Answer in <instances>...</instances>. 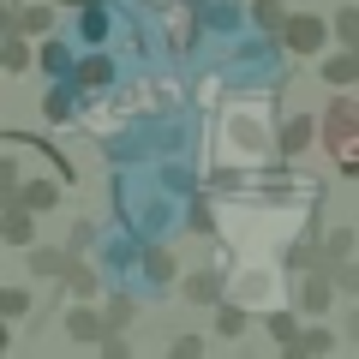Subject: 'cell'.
Listing matches in <instances>:
<instances>
[{
    "label": "cell",
    "instance_id": "1",
    "mask_svg": "<svg viewBox=\"0 0 359 359\" xmlns=\"http://www.w3.org/2000/svg\"><path fill=\"white\" fill-rule=\"evenodd\" d=\"M323 150L335 156V174L359 180V96H335L323 108Z\"/></svg>",
    "mask_w": 359,
    "mask_h": 359
},
{
    "label": "cell",
    "instance_id": "2",
    "mask_svg": "<svg viewBox=\"0 0 359 359\" xmlns=\"http://www.w3.org/2000/svg\"><path fill=\"white\" fill-rule=\"evenodd\" d=\"M330 36H335V25L318 18V13H287V25H282V48L287 54H323Z\"/></svg>",
    "mask_w": 359,
    "mask_h": 359
},
{
    "label": "cell",
    "instance_id": "3",
    "mask_svg": "<svg viewBox=\"0 0 359 359\" xmlns=\"http://www.w3.org/2000/svg\"><path fill=\"white\" fill-rule=\"evenodd\" d=\"M0 240L18 245V252H30V245H36V210H30L25 198H6V216H0Z\"/></svg>",
    "mask_w": 359,
    "mask_h": 359
},
{
    "label": "cell",
    "instance_id": "4",
    "mask_svg": "<svg viewBox=\"0 0 359 359\" xmlns=\"http://www.w3.org/2000/svg\"><path fill=\"white\" fill-rule=\"evenodd\" d=\"M335 294H341V282H335V269H330V264H318V269L306 276V287H299V311L323 318V311L335 306Z\"/></svg>",
    "mask_w": 359,
    "mask_h": 359
},
{
    "label": "cell",
    "instance_id": "5",
    "mask_svg": "<svg viewBox=\"0 0 359 359\" xmlns=\"http://www.w3.org/2000/svg\"><path fill=\"white\" fill-rule=\"evenodd\" d=\"M72 264H78L72 245H30V276H36V282H66Z\"/></svg>",
    "mask_w": 359,
    "mask_h": 359
},
{
    "label": "cell",
    "instance_id": "6",
    "mask_svg": "<svg viewBox=\"0 0 359 359\" xmlns=\"http://www.w3.org/2000/svg\"><path fill=\"white\" fill-rule=\"evenodd\" d=\"M311 138H323V114H287V120H282V132H276V144H282L287 156L311 150Z\"/></svg>",
    "mask_w": 359,
    "mask_h": 359
},
{
    "label": "cell",
    "instance_id": "7",
    "mask_svg": "<svg viewBox=\"0 0 359 359\" xmlns=\"http://www.w3.org/2000/svg\"><path fill=\"white\" fill-rule=\"evenodd\" d=\"M72 84L84 90V96H96V90H108V84H114V60H108L102 48H90L84 60L72 66Z\"/></svg>",
    "mask_w": 359,
    "mask_h": 359
},
{
    "label": "cell",
    "instance_id": "8",
    "mask_svg": "<svg viewBox=\"0 0 359 359\" xmlns=\"http://www.w3.org/2000/svg\"><path fill=\"white\" fill-rule=\"evenodd\" d=\"M66 335H72V341H84V347H102V335H108V311H96V306H72V311H66Z\"/></svg>",
    "mask_w": 359,
    "mask_h": 359
},
{
    "label": "cell",
    "instance_id": "9",
    "mask_svg": "<svg viewBox=\"0 0 359 359\" xmlns=\"http://www.w3.org/2000/svg\"><path fill=\"white\" fill-rule=\"evenodd\" d=\"M318 78H323L330 90H347V84L359 78V48H335V54H323V60H318Z\"/></svg>",
    "mask_w": 359,
    "mask_h": 359
},
{
    "label": "cell",
    "instance_id": "10",
    "mask_svg": "<svg viewBox=\"0 0 359 359\" xmlns=\"http://www.w3.org/2000/svg\"><path fill=\"white\" fill-rule=\"evenodd\" d=\"M54 0L48 6H13V18H6V30H25V36H54Z\"/></svg>",
    "mask_w": 359,
    "mask_h": 359
},
{
    "label": "cell",
    "instance_id": "11",
    "mask_svg": "<svg viewBox=\"0 0 359 359\" xmlns=\"http://www.w3.org/2000/svg\"><path fill=\"white\" fill-rule=\"evenodd\" d=\"M180 287H186L192 306H222V287H228V282H222V269H192Z\"/></svg>",
    "mask_w": 359,
    "mask_h": 359
},
{
    "label": "cell",
    "instance_id": "12",
    "mask_svg": "<svg viewBox=\"0 0 359 359\" xmlns=\"http://www.w3.org/2000/svg\"><path fill=\"white\" fill-rule=\"evenodd\" d=\"M138 269H144V276H150L156 287H168V282H174V276H180V257L168 252V245H144V252H138Z\"/></svg>",
    "mask_w": 359,
    "mask_h": 359
},
{
    "label": "cell",
    "instance_id": "13",
    "mask_svg": "<svg viewBox=\"0 0 359 359\" xmlns=\"http://www.w3.org/2000/svg\"><path fill=\"white\" fill-rule=\"evenodd\" d=\"M18 198H25L36 216H54V210H60V180H25V186H18Z\"/></svg>",
    "mask_w": 359,
    "mask_h": 359
},
{
    "label": "cell",
    "instance_id": "14",
    "mask_svg": "<svg viewBox=\"0 0 359 359\" xmlns=\"http://www.w3.org/2000/svg\"><path fill=\"white\" fill-rule=\"evenodd\" d=\"M108 30H114V18L102 13V0H90L84 13H78V36H84L90 48H102V42H108Z\"/></svg>",
    "mask_w": 359,
    "mask_h": 359
},
{
    "label": "cell",
    "instance_id": "15",
    "mask_svg": "<svg viewBox=\"0 0 359 359\" xmlns=\"http://www.w3.org/2000/svg\"><path fill=\"white\" fill-rule=\"evenodd\" d=\"M353 245H359V233L353 228H347V222H341V228H330V233H323V264H347V257H353Z\"/></svg>",
    "mask_w": 359,
    "mask_h": 359
},
{
    "label": "cell",
    "instance_id": "16",
    "mask_svg": "<svg viewBox=\"0 0 359 359\" xmlns=\"http://www.w3.org/2000/svg\"><path fill=\"white\" fill-rule=\"evenodd\" d=\"M36 66H42L48 78H66V72H72V54H66V42H60V36H42V48H36Z\"/></svg>",
    "mask_w": 359,
    "mask_h": 359
},
{
    "label": "cell",
    "instance_id": "17",
    "mask_svg": "<svg viewBox=\"0 0 359 359\" xmlns=\"http://www.w3.org/2000/svg\"><path fill=\"white\" fill-rule=\"evenodd\" d=\"M72 102H78V90H66V84H48V96H42V120H48V126L72 120Z\"/></svg>",
    "mask_w": 359,
    "mask_h": 359
},
{
    "label": "cell",
    "instance_id": "18",
    "mask_svg": "<svg viewBox=\"0 0 359 359\" xmlns=\"http://www.w3.org/2000/svg\"><path fill=\"white\" fill-rule=\"evenodd\" d=\"M245 323H252V311H245V306H233V299H228V306H216V335H222V341H240Z\"/></svg>",
    "mask_w": 359,
    "mask_h": 359
},
{
    "label": "cell",
    "instance_id": "19",
    "mask_svg": "<svg viewBox=\"0 0 359 359\" xmlns=\"http://www.w3.org/2000/svg\"><path fill=\"white\" fill-rule=\"evenodd\" d=\"M60 287H66V294H78V299H96V287H102V282H96V269L78 257V264L66 269V282H60Z\"/></svg>",
    "mask_w": 359,
    "mask_h": 359
},
{
    "label": "cell",
    "instance_id": "20",
    "mask_svg": "<svg viewBox=\"0 0 359 359\" xmlns=\"http://www.w3.org/2000/svg\"><path fill=\"white\" fill-rule=\"evenodd\" d=\"M335 347V330H323V323H311V330H299V341L287 347V353H330Z\"/></svg>",
    "mask_w": 359,
    "mask_h": 359
},
{
    "label": "cell",
    "instance_id": "21",
    "mask_svg": "<svg viewBox=\"0 0 359 359\" xmlns=\"http://www.w3.org/2000/svg\"><path fill=\"white\" fill-rule=\"evenodd\" d=\"M252 25L282 30V25H287V0H252Z\"/></svg>",
    "mask_w": 359,
    "mask_h": 359
},
{
    "label": "cell",
    "instance_id": "22",
    "mask_svg": "<svg viewBox=\"0 0 359 359\" xmlns=\"http://www.w3.org/2000/svg\"><path fill=\"white\" fill-rule=\"evenodd\" d=\"M0 60H6V72H25V66H30V48H25V30H6V48H0Z\"/></svg>",
    "mask_w": 359,
    "mask_h": 359
},
{
    "label": "cell",
    "instance_id": "23",
    "mask_svg": "<svg viewBox=\"0 0 359 359\" xmlns=\"http://www.w3.org/2000/svg\"><path fill=\"white\" fill-rule=\"evenodd\" d=\"M269 335H276V341H282V347H294L299 341V318H294V311H269Z\"/></svg>",
    "mask_w": 359,
    "mask_h": 359
},
{
    "label": "cell",
    "instance_id": "24",
    "mask_svg": "<svg viewBox=\"0 0 359 359\" xmlns=\"http://www.w3.org/2000/svg\"><path fill=\"white\" fill-rule=\"evenodd\" d=\"M335 42L341 48H359V6H341L335 13Z\"/></svg>",
    "mask_w": 359,
    "mask_h": 359
},
{
    "label": "cell",
    "instance_id": "25",
    "mask_svg": "<svg viewBox=\"0 0 359 359\" xmlns=\"http://www.w3.org/2000/svg\"><path fill=\"white\" fill-rule=\"evenodd\" d=\"M30 311V287H0V318L13 323V318H25Z\"/></svg>",
    "mask_w": 359,
    "mask_h": 359
},
{
    "label": "cell",
    "instance_id": "26",
    "mask_svg": "<svg viewBox=\"0 0 359 359\" xmlns=\"http://www.w3.org/2000/svg\"><path fill=\"white\" fill-rule=\"evenodd\" d=\"M102 311H108V330H126V323L138 318V306H132V294H114V299H108Z\"/></svg>",
    "mask_w": 359,
    "mask_h": 359
},
{
    "label": "cell",
    "instance_id": "27",
    "mask_svg": "<svg viewBox=\"0 0 359 359\" xmlns=\"http://www.w3.org/2000/svg\"><path fill=\"white\" fill-rule=\"evenodd\" d=\"M168 353H174V359H204V335H174Z\"/></svg>",
    "mask_w": 359,
    "mask_h": 359
},
{
    "label": "cell",
    "instance_id": "28",
    "mask_svg": "<svg viewBox=\"0 0 359 359\" xmlns=\"http://www.w3.org/2000/svg\"><path fill=\"white\" fill-rule=\"evenodd\" d=\"M66 245H72V252L84 257L90 245H96V222H72V233H66Z\"/></svg>",
    "mask_w": 359,
    "mask_h": 359
},
{
    "label": "cell",
    "instance_id": "29",
    "mask_svg": "<svg viewBox=\"0 0 359 359\" xmlns=\"http://www.w3.org/2000/svg\"><path fill=\"white\" fill-rule=\"evenodd\" d=\"M233 144H240V150H264V132H257L252 120H233Z\"/></svg>",
    "mask_w": 359,
    "mask_h": 359
},
{
    "label": "cell",
    "instance_id": "30",
    "mask_svg": "<svg viewBox=\"0 0 359 359\" xmlns=\"http://www.w3.org/2000/svg\"><path fill=\"white\" fill-rule=\"evenodd\" d=\"M335 282H341L347 299H359V264H353V257H347V264H335Z\"/></svg>",
    "mask_w": 359,
    "mask_h": 359
},
{
    "label": "cell",
    "instance_id": "31",
    "mask_svg": "<svg viewBox=\"0 0 359 359\" xmlns=\"http://www.w3.org/2000/svg\"><path fill=\"white\" fill-rule=\"evenodd\" d=\"M96 353H102V359H126L132 347H126V335H120V330H108V335H102V347H96Z\"/></svg>",
    "mask_w": 359,
    "mask_h": 359
},
{
    "label": "cell",
    "instance_id": "32",
    "mask_svg": "<svg viewBox=\"0 0 359 359\" xmlns=\"http://www.w3.org/2000/svg\"><path fill=\"white\" fill-rule=\"evenodd\" d=\"M18 186H25V180H18V162L6 156V162H0V192H6V198H18Z\"/></svg>",
    "mask_w": 359,
    "mask_h": 359
},
{
    "label": "cell",
    "instance_id": "33",
    "mask_svg": "<svg viewBox=\"0 0 359 359\" xmlns=\"http://www.w3.org/2000/svg\"><path fill=\"white\" fill-rule=\"evenodd\" d=\"M192 228H198V233H216V216H210V204H204V198L192 204Z\"/></svg>",
    "mask_w": 359,
    "mask_h": 359
},
{
    "label": "cell",
    "instance_id": "34",
    "mask_svg": "<svg viewBox=\"0 0 359 359\" xmlns=\"http://www.w3.org/2000/svg\"><path fill=\"white\" fill-rule=\"evenodd\" d=\"M347 341H359V306L347 311Z\"/></svg>",
    "mask_w": 359,
    "mask_h": 359
},
{
    "label": "cell",
    "instance_id": "35",
    "mask_svg": "<svg viewBox=\"0 0 359 359\" xmlns=\"http://www.w3.org/2000/svg\"><path fill=\"white\" fill-rule=\"evenodd\" d=\"M54 6H90V0H54Z\"/></svg>",
    "mask_w": 359,
    "mask_h": 359
},
{
    "label": "cell",
    "instance_id": "36",
    "mask_svg": "<svg viewBox=\"0 0 359 359\" xmlns=\"http://www.w3.org/2000/svg\"><path fill=\"white\" fill-rule=\"evenodd\" d=\"M186 6H204V0H186Z\"/></svg>",
    "mask_w": 359,
    "mask_h": 359
}]
</instances>
